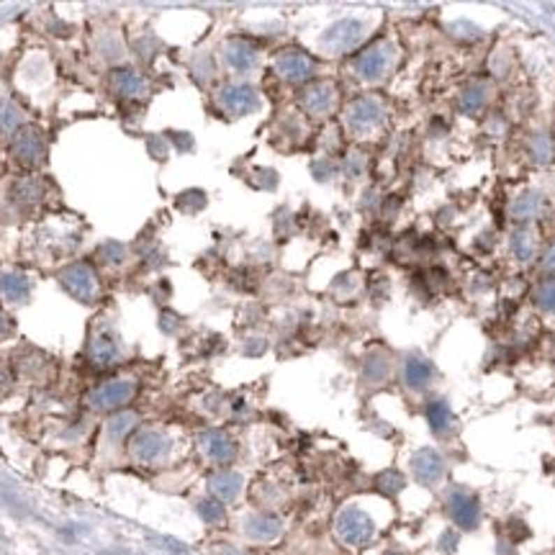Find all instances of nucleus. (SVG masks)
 <instances>
[{"label": "nucleus", "mask_w": 555, "mask_h": 555, "mask_svg": "<svg viewBox=\"0 0 555 555\" xmlns=\"http://www.w3.org/2000/svg\"><path fill=\"white\" fill-rule=\"evenodd\" d=\"M165 450V440L157 432H144L134 440V455L142 460H154L159 458V452Z\"/></svg>", "instance_id": "15"}, {"label": "nucleus", "mask_w": 555, "mask_h": 555, "mask_svg": "<svg viewBox=\"0 0 555 555\" xmlns=\"http://www.w3.org/2000/svg\"><path fill=\"white\" fill-rule=\"evenodd\" d=\"M18 121H21V116H18L16 106H3V111H0V127L6 129V131H13V129L18 127Z\"/></svg>", "instance_id": "22"}, {"label": "nucleus", "mask_w": 555, "mask_h": 555, "mask_svg": "<svg viewBox=\"0 0 555 555\" xmlns=\"http://www.w3.org/2000/svg\"><path fill=\"white\" fill-rule=\"evenodd\" d=\"M113 87L119 90L121 96H129V98H139L147 93V82L144 78H139L136 72L131 70H116L113 72Z\"/></svg>", "instance_id": "13"}, {"label": "nucleus", "mask_w": 555, "mask_h": 555, "mask_svg": "<svg viewBox=\"0 0 555 555\" xmlns=\"http://www.w3.org/2000/svg\"><path fill=\"white\" fill-rule=\"evenodd\" d=\"M391 64V47L386 44H375V47L365 49L363 55L355 59V70L360 78L365 80H378Z\"/></svg>", "instance_id": "4"}, {"label": "nucleus", "mask_w": 555, "mask_h": 555, "mask_svg": "<svg viewBox=\"0 0 555 555\" xmlns=\"http://www.w3.org/2000/svg\"><path fill=\"white\" fill-rule=\"evenodd\" d=\"M134 421H136L134 414H119V417H113V419H111L108 429H111L113 437H121V435H127L129 429L134 427Z\"/></svg>", "instance_id": "21"}, {"label": "nucleus", "mask_w": 555, "mask_h": 555, "mask_svg": "<svg viewBox=\"0 0 555 555\" xmlns=\"http://www.w3.org/2000/svg\"><path fill=\"white\" fill-rule=\"evenodd\" d=\"M275 70L288 82H303V80H309L314 75V62L301 52H283L278 57Z\"/></svg>", "instance_id": "5"}, {"label": "nucleus", "mask_w": 555, "mask_h": 555, "mask_svg": "<svg viewBox=\"0 0 555 555\" xmlns=\"http://www.w3.org/2000/svg\"><path fill=\"white\" fill-rule=\"evenodd\" d=\"M13 154H16L21 162L26 165H36L41 157H44V139H41V131L26 127L18 131V136L13 139Z\"/></svg>", "instance_id": "7"}, {"label": "nucleus", "mask_w": 555, "mask_h": 555, "mask_svg": "<svg viewBox=\"0 0 555 555\" xmlns=\"http://www.w3.org/2000/svg\"><path fill=\"white\" fill-rule=\"evenodd\" d=\"M429 419H432V427L442 429L445 421H447V409H445L442 404H435L432 409H429Z\"/></svg>", "instance_id": "23"}, {"label": "nucleus", "mask_w": 555, "mask_h": 555, "mask_svg": "<svg viewBox=\"0 0 555 555\" xmlns=\"http://www.w3.org/2000/svg\"><path fill=\"white\" fill-rule=\"evenodd\" d=\"M219 103L231 116H247L257 108V93L250 85H226L219 93Z\"/></svg>", "instance_id": "2"}, {"label": "nucleus", "mask_w": 555, "mask_h": 555, "mask_svg": "<svg viewBox=\"0 0 555 555\" xmlns=\"http://www.w3.org/2000/svg\"><path fill=\"white\" fill-rule=\"evenodd\" d=\"M360 24L357 21H352V18H345V21H340V24H334L329 31L324 34V39H322V44H324L329 52H345V49L355 47L357 39H360Z\"/></svg>", "instance_id": "6"}, {"label": "nucleus", "mask_w": 555, "mask_h": 555, "mask_svg": "<svg viewBox=\"0 0 555 555\" xmlns=\"http://www.w3.org/2000/svg\"><path fill=\"white\" fill-rule=\"evenodd\" d=\"M41 193H44V188H41V182L36 180V178H24V180L13 188V196H16L18 201H24V203H36V201L41 199Z\"/></svg>", "instance_id": "17"}, {"label": "nucleus", "mask_w": 555, "mask_h": 555, "mask_svg": "<svg viewBox=\"0 0 555 555\" xmlns=\"http://www.w3.org/2000/svg\"><path fill=\"white\" fill-rule=\"evenodd\" d=\"M514 252L517 257H530V237L527 234H514Z\"/></svg>", "instance_id": "26"}, {"label": "nucleus", "mask_w": 555, "mask_h": 555, "mask_svg": "<svg viewBox=\"0 0 555 555\" xmlns=\"http://www.w3.org/2000/svg\"><path fill=\"white\" fill-rule=\"evenodd\" d=\"M3 329H6V322H3V317H0V332H3Z\"/></svg>", "instance_id": "28"}, {"label": "nucleus", "mask_w": 555, "mask_h": 555, "mask_svg": "<svg viewBox=\"0 0 555 555\" xmlns=\"http://www.w3.org/2000/svg\"><path fill=\"white\" fill-rule=\"evenodd\" d=\"M90 357H93V363L106 368V365L116 363V357H119V347H116V342L108 332H101L98 337H93L90 342Z\"/></svg>", "instance_id": "12"}, {"label": "nucleus", "mask_w": 555, "mask_h": 555, "mask_svg": "<svg viewBox=\"0 0 555 555\" xmlns=\"http://www.w3.org/2000/svg\"><path fill=\"white\" fill-rule=\"evenodd\" d=\"M237 489H239V478L231 476V473H222V476L214 478V491L219 496H224V499H231L237 493Z\"/></svg>", "instance_id": "20"}, {"label": "nucleus", "mask_w": 555, "mask_h": 555, "mask_svg": "<svg viewBox=\"0 0 555 555\" xmlns=\"http://www.w3.org/2000/svg\"><path fill=\"white\" fill-rule=\"evenodd\" d=\"M540 303L545 309H555V283H545L540 288Z\"/></svg>", "instance_id": "24"}, {"label": "nucleus", "mask_w": 555, "mask_h": 555, "mask_svg": "<svg viewBox=\"0 0 555 555\" xmlns=\"http://www.w3.org/2000/svg\"><path fill=\"white\" fill-rule=\"evenodd\" d=\"M370 532H373V527L360 512H347V514L340 517V535L347 542H365L370 538Z\"/></svg>", "instance_id": "11"}, {"label": "nucleus", "mask_w": 555, "mask_h": 555, "mask_svg": "<svg viewBox=\"0 0 555 555\" xmlns=\"http://www.w3.org/2000/svg\"><path fill=\"white\" fill-rule=\"evenodd\" d=\"M460 111L463 113H476L484 106V87H470L460 96Z\"/></svg>", "instance_id": "19"}, {"label": "nucleus", "mask_w": 555, "mask_h": 555, "mask_svg": "<svg viewBox=\"0 0 555 555\" xmlns=\"http://www.w3.org/2000/svg\"><path fill=\"white\" fill-rule=\"evenodd\" d=\"M224 57H226L229 67H234L237 72L252 70L254 62H257V52H254V49L242 39H231L229 44L224 47Z\"/></svg>", "instance_id": "10"}, {"label": "nucleus", "mask_w": 555, "mask_h": 555, "mask_svg": "<svg viewBox=\"0 0 555 555\" xmlns=\"http://www.w3.org/2000/svg\"><path fill=\"white\" fill-rule=\"evenodd\" d=\"M201 512H203L206 519H219V517H222V507H216V504H211V501H206V504L201 507Z\"/></svg>", "instance_id": "27"}, {"label": "nucleus", "mask_w": 555, "mask_h": 555, "mask_svg": "<svg viewBox=\"0 0 555 555\" xmlns=\"http://www.w3.org/2000/svg\"><path fill=\"white\" fill-rule=\"evenodd\" d=\"M206 450H208V455L216 460H229L231 452H234V445L229 442V437L219 435V432H211V435H206Z\"/></svg>", "instance_id": "16"}, {"label": "nucleus", "mask_w": 555, "mask_h": 555, "mask_svg": "<svg viewBox=\"0 0 555 555\" xmlns=\"http://www.w3.org/2000/svg\"><path fill=\"white\" fill-rule=\"evenodd\" d=\"M134 396V383L129 381H111L106 383L103 389H98L90 396V404L96 409H116V406L127 404L129 398Z\"/></svg>", "instance_id": "8"}, {"label": "nucleus", "mask_w": 555, "mask_h": 555, "mask_svg": "<svg viewBox=\"0 0 555 555\" xmlns=\"http://www.w3.org/2000/svg\"><path fill=\"white\" fill-rule=\"evenodd\" d=\"M432 378V368L427 363H421V360H409L406 365V381L409 386H427V381Z\"/></svg>", "instance_id": "18"}, {"label": "nucleus", "mask_w": 555, "mask_h": 555, "mask_svg": "<svg viewBox=\"0 0 555 555\" xmlns=\"http://www.w3.org/2000/svg\"><path fill=\"white\" fill-rule=\"evenodd\" d=\"M0 294L8 301H24L29 296V280L21 273H3L0 275Z\"/></svg>", "instance_id": "14"}, {"label": "nucleus", "mask_w": 555, "mask_h": 555, "mask_svg": "<svg viewBox=\"0 0 555 555\" xmlns=\"http://www.w3.org/2000/svg\"><path fill=\"white\" fill-rule=\"evenodd\" d=\"M383 119V106L381 101H375V98H357L355 103L347 108V124L349 129H355V131H368V129H373L378 121Z\"/></svg>", "instance_id": "3"}, {"label": "nucleus", "mask_w": 555, "mask_h": 555, "mask_svg": "<svg viewBox=\"0 0 555 555\" xmlns=\"http://www.w3.org/2000/svg\"><path fill=\"white\" fill-rule=\"evenodd\" d=\"M59 280L78 301L90 303L98 296V278L87 265H70L59 273Z\"/></svg>", "instance_id": "1"}, {"label": "nucleus", "mask_w": 555, "mask_h": 555, "mask_svg": "<svg viewBox=\"0 0 555 555\" xmlns=\"http://www.w3.org/2000/svg\"><path fill=\"white\" fill-rule=\"evenodd\" d=\"M101 252H103L111 262H121V260H124V247L116 245V242H108V245H103V247H101Z\"/></svg>", "instance_id": "25"}, {"label": "nucleus", "mask_w": 555, "mask_h": 555, "mask_svg": "<svg viewBox=\"0 0 555 555\" xmlns=\"http://www.w3.org/2000/svg\"><path fill=\"white\" fill-rule=\"evenodd\" d=\"M334 106V87L329 82H317L303 93V108L311 116H324Z\"/></svg>", "instance_id": "9"}]
</instances>
